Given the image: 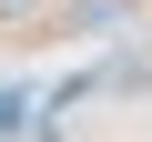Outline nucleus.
I'll list each match as a JSON object with an SVG mask.
<instances>
[{"label": "nucleus", "mask_w": 152, "mask_h": 142, "mask_svg": "<svg viewBox=\"0 0 152 142\" xmlns=\"http://www.w3.org/2000/svg\"><path fill=\"white\" fill-rule=\"evenodd\" d=\"M0 10H20V0H0Z\"/></svg>", "instance_id": "obj_1"}]
</instances>
